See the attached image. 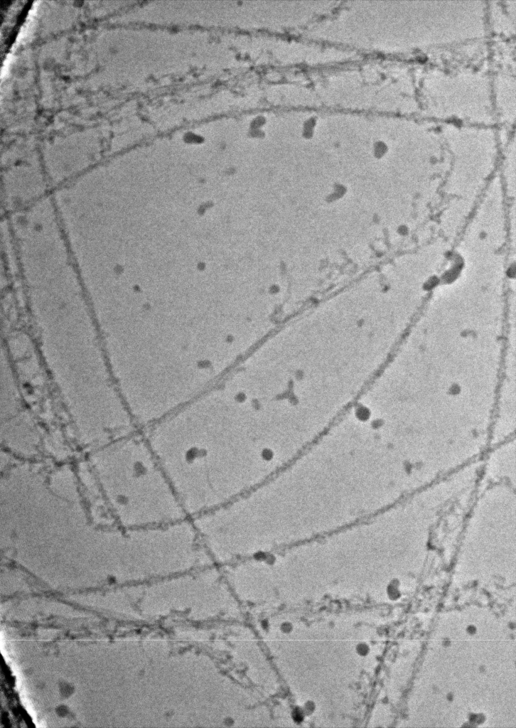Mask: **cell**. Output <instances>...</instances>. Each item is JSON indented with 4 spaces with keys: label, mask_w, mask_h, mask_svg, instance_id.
Here are the masks:
<instances>
[{
    "label": "cell",
    "mask_w": 516,
    "mask_h": 728,
    "mask_svg": "<svg viewBox=\"0 0 516 728\" xmlns=\"http://www.w3.org/2000/svg\"><path fill=\"white\" fill-rule=\"evenodd\" d=\"M85 459L119 526L144 528L188 518L144 436L117 439Z\"/></svg>",
    "instance_id": "6da1fadb"
}]
</instances>
